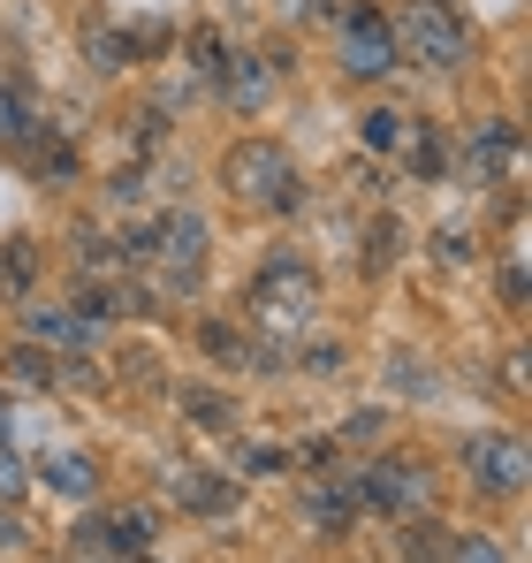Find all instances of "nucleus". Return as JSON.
I'll return each instance as SVG.
<instances>
[{
  "mask_svg": "<svg viewBox=\"0 0 532 563\" xmlns=\"http://www.w3.org/2000/svg\"><path fill=\"white\" fill-rule=\"evenodd\" d=\"M221 190L236 206H259V213H297L304 206V176H297L289 145H274V137H236L221 153Z\"/></svg>",
  "mask_w": 532,
  "mask_h": 563,
  "instance_id": "f257e3e1",
  "label": "nucleus"
},
{
  "mask_svg": "<svg viewBox=\"0 0 532 563\" xmlns=\"http://www.w3.org/2000/svg\"><path fill=\"white\" fill-rule=\"evenodd\" d=\"M130 244H137V267H153L168 297H198L213 236H206V221H198L190 206H168V213H153V229H130Z\"/></svg>",
  "mask_w": 532,
  "mask_h": 563,
  "instance_id": "f03ea898",
  "label": "nucleus"
},
{
  "mask_svg": "<svg viewBox=\"0 0 532 563\" xmlns=\"http://www.w3.org/2000/svg\"><path fill=\"white\" fill-rule=\"evenodd\" d=\"M388 31H396V54H411L434 77H456L472 62V23H464L456 0H403Z\"/></svg>",
  "mask_w": 532,
  "mask_h": 563,
  "instance_id": "7ed1b4c3",
  "label": "nucleus"
},
{
  "mask_svg": "<svg viewBox=\"0 0 532 563\" xmlns=\"http://www.w3.org/2000/svg\"><path fill=\"white\" fill-rule=\"evenodd\" d=\"M312 312H320V275L304 260H266L259 282H252V320L274 335H304Z\"/></svg>",
  "mask_w": 532,
  "mask_h": 563,
  "instance_id": "20e7f679",
  "label": "nucleus"
},
{
  "mask_svg": "<svg viewBox=\"0 0 532 563\" xmlns=\"http://www.w3.org/2000/svg\"><path fill=\"white\" fill-rule=\"evenodd\" d=\"M464 472H472V487H479V495H495V503H518V495L532 487L525 442H518V434H502V427L464 442Z\"/></svg>",
  "mask_w": 532,
  "mask_h": 563,
  "instance_id": "39448f33",
  "label": "nucleus"
},
{
  "mask_svg": "<svg viewBox=\"0 0 532 563\" xmlns=\"http://www.w3.org/2000/svg\"><path fill=\"white\" fill-rule=\"evenodd\" d=\"M160 541V518L153 510H91L77 526V549L99 563H145V549Z\"/></svg>",
  "mask_w": 532,
  "mask_h": 563,
  "instance_id": "423d86ee",
  "label": "nucleus"
},
{
  "mask_svg": "<svg viewBox=\"0 0 532 563\" xmlns=\"http://www.w3.org/2000/svg\"><path fill=\"white\" fill-rule=\"evenodd\" d=\"M396 62H403V54H396L388 15H380V8H351V15H343V69H351L357 85H380Z\"/></svg>",
  "mask_w": 532,
  "mask_h": 563,
  "instance_id": "0eeeda50",
  "label": "nucleus"
},
{
  "mask_svg": "<svg viewBox=\"0 0 532 563\" xmlns=\"http://www.w3.org/2000/svg\"><path fill=\"white\" fill-rule=\"evenodd\" d=\"M357 495H365V510L419 518V510L434 503V479H426V465H403V457H388V465H373L365 479H357Z\"/></svg>",
  "mask_w": 532,
  "mask_h": 563,
  "instance_id": "6e6552de",
  "label": "nucleus"
},
{
  "mask_svg": "<svg viewBox=\"0 0 532 563\" xmlns=\"http://www.w3.org/2000/svg\"><path fill=\"white\" fill-rule=\"evenodd\" d=\"M464 168L479 176V190L510 184V176H518V122H479V130L464 137Z\"/></svg>",
  "mask_w": 532,
  "mask_h": 563,
  "instance_id": "1a4fd4ad",
  "label": "nucleus"
},
{
  "mask_svg": "<svg viewBox=\"0 0 532 563\" xmlns=\"http://www.w3.org/2000/svg\"><path fill=\"white\" fill-rule=\"evenodd\" d=\"M274 77H281V69H274V54H229L213 85H221V99H229L236 114H259L266 99H274Z\"/></svg>",
  "mask_w": 532,
  "mask_h": 563,
  "instance_id": "9d476101",
  "label": "nucleus"
},
{
  "mask_svg": "<svg viewBox=\"0 0 532 563\" xmlns=\"http://www.w3.org/2000/svg\"><path fill=\"white\" fill-rule=\"evenodd\" d=\"M8 374L23 380V388H85L91 358H54L46 343H15V351H8Z\"/></svg>",
  "mask_w": 532,
  "mask_h": 563,
  "instance_id": "9b49d317",
  "label": "nucleus"
},
{
  "mask_svg": "<svg viewBox=\"0 0 532 563\" xmlns=\"http://www.w3.org/2000/svg\"><path fill=\"white\" fill-rule=\"evenodd\" d=\"M168 495H176L182 510H198V518H229V510L244 503V487H236V479H221V472H190V465L168 472Z\"/></svg>",
  "mask_w": 532,
  "mask_h": 563,
  "instance_id": "f8f14e48",
  "label": "nucleus"
},
{
  "mask_svg": "<svg viewBox=\"0 0 532 563\" xmlns=\"http://www.w3.org/2000/svg\"><path fill=\"white\" fill-rule=\"evenodd\" d=\"M297 510L335 533V526H351L357 510H365V495H357V479H312V487H297Z\"/></svg>",
  "mask_w": 532,
  "mask_h": 563,
  "instance_id": "ddd939ff",
  "label": "nucleus"
},
{
  "mask_svg": "<svg viewBox=\"0 0 532 563\" xmlns=\"http://www.w3.org/2000/svg\"><path fill=\"white\" fill-rule=\"evenodd\" d=\"M176 411L190 419V427H206V434H236V427H244L236 396H221V388H206V380H182V388H176Z\"/></svg>",
  "mask_w": 532,
  "mask_h": 563,
  "instance_id": "4468645a",
  "label": "nucleus"
},
{
  "mask_svg": "<svg viewBox=\"0 0 532 563\" xmlns=\"http://www.w3.org/2000/svg\"><path fill=\"white\" fill-rule=\"evenodd\" d=\"M23 328H31V343H46V351H85L91 335H99L91 320L69 312V305H31V312H23Z\"/></svg>",
  "mask_w": 532,
  "mask_h": 563,
  "instance_id": "2eb2a0df",
  "label": "nucleus"
},
{
  "mask_svg": "<svg viewBox=\"0 0 532 563\" xmlns=\"http://www.w3.org/2000/svg\"><path fill=\"white\" fill-rule=\"evenodd\" d=\"M38 267H46V252H38L31 236H8V244H0V305H31Z\"/></svg>",
  "mask_w": 532,
  "mask_h": 563,
  "instance_id": "dca6fc26",
  "label": "nucleus"
},
{
  "mask_svg": "<svg viewBox=\"0 0 532 563\" xmlns=\"http://www.w3.org/2000/svg\"><path fill=\"white\" fill-rule=\"evenodd\" d=\"M38 479H46L62 503H91V495H99V465H91L85 450H54V457H38Z\"/></svg>",
  "mask_w": 532,
  "mask_h": 563,
  "instance_id": "f3484780",
  "label": "nucleus"
},
{
  "mask_svg": "<svg viewBox=\"0 0 532 563\" xmlns=\"http://www.w3.org/2000/svg\"><path fill=\"white\" fill-rule=\"evenodd\" d=\"M198 343H206V358H213V366H236V374H244V366H274V351H259V343H252L244 328H229V320H206V328H198Z\"/></svg>",
  "mask_w": 532,
  "mask_h": 563,
  "instance_id": "a211bd4d",
  "label": "nucleus"
},
{
  "mask_svg": "<svg viewBox=\"0 0 532 563\" xmlns=\"http://www.w3.org/2000/svg\"><path fill=\"white\" fill-rule=\"evenodd\" d=\"M38 122H46V114H38V99L23 92L15 77H0V145H8V153H23Z\"/></svg>",
  "mask_w": 532,
  "mask_h": 563,
  "instance_id": "6ab92c4d",
  "label": "nucleus"
},
{
  "mask_svg": "<svg viewBox=\"0 0 532 563\" xmlns=\"http://www.w3.org/2000/svg\"><path fill=\"white\" fill-rule=\"evenodd\" d=\"M85 62L99 69V77H122V69L137 62V38H130V31H107V23H91V31H85Z\"/></svg>",
  "mask_w": 532,
  "mask_h": 563,
  "instance_id": "aec40b11",
  "label": "nucleus"
},
{
  "mask_svg": "<svg viewBox=\"0 0 532 563\" xmlns=\"http://www.w3.org/2000/svg\"><path fill=\"white\" fill-rule=\"evenodd\" d=\"M396 153H403V168H411L419 184H442V176H448V145L426 130V122H419V130H403V145H396Z\"/></svg>",
  "mask_w": 532,
  "mask_h": 563,
  "instance_id": "412c9836",
  "label": "nucleus"
},
{
  "mask_svg": "<svg viewBox=\"0 0 532 563\" xmlns=\"http://www.w3.org/2000/svg\"><path fill=\"white\" fill-rule=\"evenodd\" d=\"M396 556H403V563H442V556H448V533L434 526V518H426V510H419V518H403V541H396Z\"/></svg>",
  "mask_w": 532,
  "mask_h": 563,
  "instance_id": "4be33fe9",
  "label": "nucleus"
},
{
  "mask_svg": "<svg viewBox=\"0 0 532 563\" xmlns=\"http://www.w3.org/2000/svg\"><path fill=\"white\" fill-rule=\"evenodd\" d=\"M357 137H365L373 153H396V145H403V114H396V107H373V114H357Z\"/></svg>",
  "mask_w": 532,
  "mask_h": 563,
  "instance_id": "5701e85b",
  "label": "nucleus"
},
{
  "mask_svg": "<svg viewBox=\"0 0 532 563\" xmlns=\"http://www.w3.org/2000/svg\"><path fill=\"white\" fill-rule=\"evenodd\" d=\"M396 252H403V221L380 213V221H373V252H365V267L380 275V267H396Z\"/></svg>",
  "mask_w": 532,
  "mask_h": 563,
  "instance_id": "b1692460",
  "label": "nucleus"
},
{
  "mask_svg": "<svg viewBox=\"0 0 532 563\" xmlns=\"http://www.w3.org/2000/svg\"><path fill=\"white\" fill-rule=\"evenodd\" d=\"M221 62H229L221 31H190V69H198V77H221Z\"/></svg>",
  "mask_w": 532,
  "mask_h": 563,
  "instance_id": "393cba45",
  "label": "nucleus"
},
{
  "mask_svg": "<svg viewBox=\"0 0 532 563\" xmlns=\"http://www.w3.org/2000/svg\"><path fill=\"white\" fill-rule=\"evenodd\" d=\"M388 366H396V388H403V396H434V366H426V358H388Z\"/></svg>",
  "mask_w": 532,
  "mask_h": 563,
  "instance_id": "a878e982",
  "label": "nucleus"
},
{
  "mask_svg": "<svg viewBox=\"0 0 532 563\" xmlns=\"http://www.w3.org/2000/svg\"><path fill=\"white\" fill-rule=\"evenodd\" d=\"M442 563H510L502 556V541H487V533H472V541H448Z\"/></svg>",
  "mask_w": 532,
  "mask_h": 563,
  "instance_id": "bb28decb",
  "label": "nucleus"
},
{
  "mask_svg": "<svg viewBox=\"0 0 532 563\" xmlns=\"http://www.w3.org/2000/svg\"><path fill=\"white\" fill-rule=\"evenodd\" d=\"M380 434H388V419H380V411H351V419H343V427H335V442H380Z\"/></svg>",
  "mask_w": 532,
  "mask_h": 563,
  "instance_id": "cd10ccee",
  "label": "nucleus"
},
{
  "mask_svg": "<svg viewBox=\"0 0 532 563\" xmlns=\"http://www.w3.org/2000/svg\"><path fill=\"white\" fill-rule=\"evenodd\" d=\"M145 198V176L137 168H114V184H107V206H137Z\"/></svg>",
  "mask_w": 532,
  "mask_h": 563,
  "instance_id": "c85d7f7f",
  "label": "nucleus"
},
{
  "mask_svg": "<svg viewBox=\"0 0 532 563\" xmlns=\"http://www.w3.org/2000/svg\"><path fill=\"white\" fill-rule=\"evenodd\" d=\"M304 374H343V343H312V351H304Z\"/></svg>",
  "mask_w": 532,
  "mask_h": 563,
  "instance_id": "c756f323",
  "label": "nucleus"
},
{
  "mask_svg": "<svg viewBox=\"0 0 532 563\" xmlns=\"http://www.w3.org/2000/svg\"><path fill=\"white\" fill-rule=\"evenodd\" d=\"M502 305H525V267H518V260L502 267Z\"/></svg>",
  "mask_w": 532,
  "mask_h": 563,
  "instance_id": "7c9ffc66",
  "label": "nucleus"
},
{
  "mask_svg": "<svg viewBox=\"0 0 532 563\" xmlns=\"http://www.w3.org/2000/svg\"><path fill=\"white\" fill-rule=\"evenodd\" d=\"M0 549H23V526H15L8 510H0Z\"/></svg>",
  "mask_w": 532,
  "mask_h": 563,
  "instance_id": "2f4dec72",
  "label": "nucleus"
},
{
  "mask_svg": "<svg viewBox=\"0 0 532 563\" xmlns=\"http://www.w3.org/2000/svg\"><path fill=\"white\" fill-rule=\"evenodd\" d=\"M8 442H15V427H8V411H0V450H8Z\"/></svg>",
  "mask_w": 532,
  "mask_h": 563,
  "instance_id": "473e14b6",
  "label": "nucleus"
}]
</instances>
